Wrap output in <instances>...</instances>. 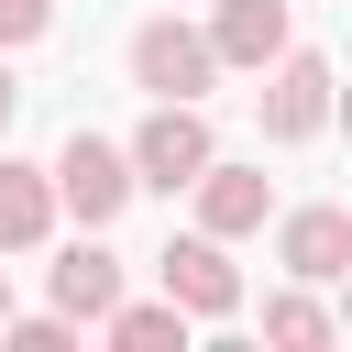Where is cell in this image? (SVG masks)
Returning <instances> with one entry per match:
<instances>
[{"instance_id": "1", "label": "cell", "mask_w": 352, "mask_h": 352, "mask_svg": "<svg viewBox=\"0 0 352 352\" xmlns=\"http://www.w3.org/2000/svg\"><path fill=\"white\" fill-rule=\"evenodd\" d=\"M44 176H55V209H77L88 231H110V220L132 209V154L99 143V132H66V154H55Z\"/></svg>"}, {"instance_id": "2", "label": "cell", "mask_w": 352, "mask_h": 352, "mask_svg": "<svg viewBox=\"0 0 352 352\" xmlns=\"http://www.w3.org/2000/svg\"><path fill=\"white\" fill-rule=\"evenodd\" d=\"M209 77H220V55H209V33H187L176 11L132 33V88H154V99H209Z\"/></svg>"}, {"instance_id": "3", "label": "cell", "mask_w": 352, "mask_h": 352, "mask_svg": "<svg viewBox=\"0 0 352 352\" xmlns=\"http://www.w3.org/2000/svg\"><path fill=\"white\" fill-rule=\"evenodd\" d=\"M198 165H209V121H198V99H154V121L132 132V187H165V198H176Z\"/></svg>"}, {"instance_id": "4", "label": "cell", "mask_w": 352, "mask_h": 352, "mask_svg": "<svg viewBox=\"0 0 352 352\" xmlns=\"http://www.w3.org/2000/svg\"><path fill=\"white\" fill-rule=\"evenodd\" d=\"M154 275H165V297H176L187 319H231V308H242V275H231V253H220L209 231L165 242V253H154Z\"/></svg>"}, {"instance_id": "5", "label": "cell", "mask_w": 352, "mask_h": 352, "mask_svg": "<svg viewBox=\"0 0 352 352\" xmlns=\"http://www.w3.org/2000/svg\"><path fill=\"white\" fill-rule=\"evenodd\" d=\"M319 121H330V55H275V77H264V143H308Z\"/></svg>"}, {"instance_id": "6", "label": "cell", "mask_w": 352, "mask_h": 352, "mask_svg": "<svg viewBox=\"0 0 352 352\" xmlns=\"http://www.w3.org/2000/svg\"><path fill=\"white\" fill-rule=\"evenodd\" d=\"M187 187H198V231H209V242H242V231H264V209H275L264 165H220V154H209Z\"/></svg>"}, {"instance_id": "7", "label": "cell", "mask_w": 352, "mask_h": 352, "mask_svg": "<svg viewBox=\"0 0 352 352\" xmlns=\"http://www.w3.org/2000/svg\"><path fill=\"white\" fill-rule=\"evenodd\" d=\"M275 253H286V275H297V286H330V275H352V209H297Z\"/></svg>"}, {"instance_id": "8", "label": "cell", "mask_w": 352, "mask_h": 352, "mask_svg": "<svg viewBox=\"0 0 352 352\" xmlns=\"http://www.w3.org/2000/svg\"><path fill=\"white\" fill-rule=\"evenodd\" d=\"M209 55H220V66H275V55H286V0H220Z\"/></svg>"}, {"instance_id": "9", "label": "cell", "mask_w": 352, "mask_h": 352, "mask_svg": "<svg viewBox=\"0 0 352 352\" xmlns=\"http://www.w3.org/2000/svg\"><path fill=\"white\" fill-rule=\"evenodd\" d=\"M44 231H55V176L22 165V154H0V253H33Z\"/></svg>"}, {"instance_id": "10", "label": "cell", "mask_w": 352, "mask_h": 352, "mask_svg": "<svg viewBox=\"0 0 352 352\" xmlns=\"http://www.w3.org/2000/svg\"><path fill=\"white\" fill-rule=\"evenodd\" d=\"M110 297H121V264H110L99 242H66V253H55V308H66V319H99Z\"/></svg>"}, {"instance_id": "11", "label": "cell", "mask_w": 352, "mask_h": 352, "mask_svg": "<svg viewBox=\"0 0 352 352\" xmlns=\"http://www.w3.org/2000/svg\"><path fill=\"white\" fill-rule=\"evenodd\" d=\"M99 319H110L121 352H187V308H176V297H154V308H121V297H110Z\"/></svg>"}, {"instance_id": "12", "label": "cell", "mask_w": 352, "mask_h": 352, "mask_svg": "<svg viewBox=\"0 0 352 352\" xmlns=\"http://www.w3.org/2000/svg\"><path fill=\"white\" fill-rule=\"evenodd\" d=\"M264 341H286V352H319V341H330V319H319L308 297H264Z\"/></svg>"}, {"instance_id": "13", "label": "cell", "mask_w": 352, "mask_h": 352, "mask_svg": "<svg viewBox=\"0 0 352 352\" xmlns=\"http://www.w3.org/2000/svg\"><path fill=\"white\" fill-rule=\"evenodd\" d=\"M0 341H11V352H66L77 319H66V308H55V319H0Z\"/></svg>"}, {"instance_id": "14", "label": "cell", "mask_w": 352, "mask_h": 352, "mask_svg": "<svg viewBox=\"0 0 352 352\" xmlns=\"http://www.w3.org/2000/svg\"><path fill=\"white\" fill-rule=\"evenodd\" d=\"M44 22H55V0H0V55L44 44Z\"/></svg>"}, {"instance_id": "15", "label": "cell", "mask_w": 352, "mask_h": 352, "mask_svg": "<svg viewBox=\"0 0 352 352\" xmlns=\"http://www.w3.org/2000/svg\"><path fill=\"white\" fill-rule=\"evenodd\" d=\"M11 110H22V88H11V66H0V132H11Z\"/></svg>"}, {"instance_id": "16", "label": "cell", "mask_w": 352, "mask_h": 352, "mask_svg": "<svg viewBox=\"0 0 352 352\" xmlns=\"http://www.w3.org/2000/svg\"><path fill=\"white\" fill-rule=\"evenodd\" d=\"M0 319H11V286H0Z\"/></svg>"}]
</instances>
